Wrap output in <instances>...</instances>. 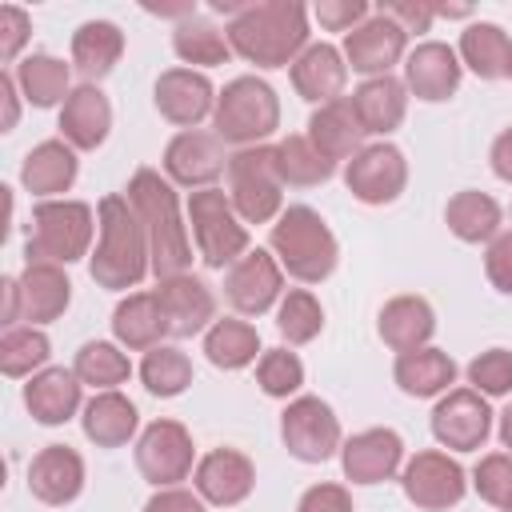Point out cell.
Masks as SVG:
<instances>
[{
	"label": "cell",
	"instance_id": "cell-21",
	"mask_svg": "<svg viewBox=\"0 0 512 512\" xmlns=\"http://www.w3.org/2000/svg\"><path fill=\"white\" fill-rule=\"evenodd\" d=\"M404 460V440L392 432V428H368V432H356L344 448H340V464H344V476L352 484H380V480H392L396 468Z\"/></svg>",
	"mask_w": 512,
	"mask_h": 512
},
{
	"label": "cell",
	"instance_id": "cell-25",
	"mask_svg": "<svg viewBox=\"0 0 512 512\" xmlns=\"http://www.w3.org/2000/svg\"><path fill=\"white\" fill-rule=\"evenodd\" d=\"M108 128H112L108 96L96 84L72 88V96L60 108V136H64V144H72L80 152H92V148H100L108 140Z\"/></svg>",
	"mask_w": 512,
	"mask_h": 512
},
{
	"label": "cell",
	"instance_id": "cell-12",
	"mask_svg": "<svg viewBox=\"0 0 512 512\" xmlns=\"http://www.w3.org/2000/svg\"><path fill=\"white\" fill-rule=\"evenodd\" d=\"M488 432H492V408L476 388H452L432 408V436L452 452L484 448Z\"/></svg>",
	"mask_w": 512,
	"mask_h": 512
},
{
	"label": "cell",
	"instance_id": "cell-52",
	"mask_svg": "<svg viewBox=\"0 0 512 512\" xmlns=\"http://www.w3.org/2000/svg\"><path fill=\"white\" fill-rule=\"evenodd\" d=\"M296 512H352V496L340 484H312L300 496Z\"/></svg>",
	"mask_w": 512,
	"mask_h": 512
},
{
	"label": "cell",
	"instance_id": "cell-5",
	"mask_svg": "<svg viewBox=\"0 0 512 512\" xmlns=\"http://www.w3.org/2000/svg\"><path fill=\"white\" fill-rule=\"evenodd\" d=\"M212 120H216V136L224 144L252 148L280 128V100H276L272 84H264L260 76H236L216 96Z\"/></svg>",
	"mask_w": 512,
	"mask_h": 512
},
{
	"label": "cell",
	"instance_id": "cell-11",
	"mask_svg": "<svg viewBox=\"0 0 512 512\" xmlns=\"http://www.w3.org/2000/svg\"><path fill=\"white\" fill-rule=\"evenodd\" d=\"M400 484H404V496H408L416 508H424V512H444V508L460 504V500H464V488H468L464 468H460L448 452H436V448L416 452V456L404 464Z\"/></svg>",
	"mask_w": 512,
	"mask_h": 512
},
{
	"label": "cell",
	"instance_id": "cell-27",
	"mask_svg": "<svg viewBox=\"0 0 512 512\" xmlns=\"http://www.w3.org/2000/svg\"><path fill=\"white\" fill-rule=\"evenodd\" d=\"M76 168H80V164H76V148H72V144H64V140H44V144H36V148L24 156V164H20V184H24L32 196L52 200V196H60V192L72 188Z\"/></svg>",
	"mask_w": 512,
	"mask_h": 512
},
{
	"label": "cell",
	"instance_id": "cell-16",
	"mask_svg": "<svg viewBox=\"0 0 512 512\" xmlns=\"http://www.w3.org/2000/svg\"><path fill=\"white\" fill-rule=\"evenodd\" d=\"M164 172L168 180L184 184V188H212V180L220 172H228V156H224V140L216 132H176L164 148Z\"/></svg>",
	"mask_w": 512,
	"mask_h": 512
},
{
	"label": "cell",
	"instance_id": "cell-2",
	"mask_svg": "<svg viewBox=\"0 0 512 512\" xmlns=\"http://www.w3.org/2000/svg\"><path fill=\"white\" fill-rule=\"evenodd\" d=\"M96 220H100V244L88 256V272L96 288H108V292L136 288L152 268L148 236L136 208L128 204V196H104L96 204Z\"/></svg>",
	"mask_w": 512,
	"mask_h": 512
},
{
	"label": "cell",
	"instance_id": "cell-57",
	"mask_svg": "<svg viewBox=\"0 0 512 512\" xmlns=\"http://www.w3.org/2000/svg\"><path fill=\"white\" fill-rule=\"evenodd\" d=\"M500 444L508 448V456H512V404L500 412Z\"/></svg>",
	"mask_w": 512,
	"mask_h": 512
},
{
	"label": "cell",
	"instance_id": "cell-30",
	"mask_svg": "<svg viewBox=\"0 0 512 512\" xmlns=\"http://www.w3.org/2000/svg\"><path fill=\"white\" fill-rule=\"evenodd\" d=\"M348 100H352V108H356V116H360V124H364L368 136L396 132L400 120H404V112H408V88L396 76H372Z\"/></svg>",
	"mask_w": 512,
	"mask_h": 512
},
{
	"label": "cell",
	"instance_id": "cell-42",
	"mask_svg": "<svg viewBox=\"0 0 512 512\" xmlns=\"http://www.w3.org/2000/svg\"><path fill=\"white\" fill-rule=\"evenodd\" d=\"M72 372L80 376V384H92V388H100V392H112L116 384H124V380L132 376V364H128V356H124L116 344H108V340H88V344L76 352Z\"/></svg>",
	"mask_w": 512,
	"mask_h": 512
},
{
	"label": "cell",
	"instance_id": "cell-4",
	"mask_svg": "<svg viewBox=\"0 0 512 512\" xmlns=\"http://www.w3.org/2000/svg\"><path fill=\"white\" fill-rule=\"evenodd\" d=\"M272 252L280 260V268L304 284H320L332 276L336 260H340V244L332 236V228L320 220V212H312L308 204H292L280 212V220L272 224Z\"/></svg>",
	"mask_w": 512,
	"mask_h": 512
},
{
	"label": "cell",
	"instance_id": "cell-18",
	"mask_svg": "<svg viewBox=\"0 0 512 512\" xmlns=\"http://www.w3.org/2000/svg\"><path fill=\"white\" fill-rule=\"evenodd\" d=\"M460 56L456 48L440 44V40H424L408 52L404 60V88L416 96V100H428V104H440L448 100L456 88H460Z\"/></svg>",
	"mask_w": 512,
	"mask_h": 512
},
{
	"label": "cell",
	"instance_id": "cell-17",
	"mask_svg": "<svg viewBox=\"0 0 512 512\" xmlns=\"http://www.w3.org/2000/svg\"><path fill=\"white\" fill-rule=\"evenodd\" d=\"M224 292H228V300H232L236 312H244V316H264V312L280 300V292H284L280 260H276L272 252H264V248H248V252L232 264V272H228V280H224Z\"/></svg>",
	"mask_w": 512,
	"mask_h": 512
},
{
	"label": "cell",
	"instance_id": "cell-3",
	"mask_svg": "<svg viewBox=\"0 0 512 512\" xmlns=\"http://www.w3.org/2000/svg\"><path fill=\"white\" fill-rule=\"evenodd\" d=\"M128 204L136 208L144 236H148V256H152V272L160 280L168 276H184L192 264V244H188V228L180 224V208H176V188L152 172L140 168L128 180Z\"/></svg>",
	"mask_w": 512,
	"mask_h": 512
},
{
	"label": "cell",
	"instance_id": "cell-6",
	"mask_svg": "<svg viewBox=\"0 0 512 512\" xmlns=\"http://www.w3.org/2000/svg\"><path fill=\"white\" fill-rule=\"evenodd\" d=\"M92 208L84 200H40L32 208V232L24 244L28 264H72L88 256Z\"/></svg>",
	"mask_w": 512,
	"mask_h": 512
},
{
	"label": "cell",
	"instance_id": "cell-8",
	"mask_svg": "<svg viewBox=\"0 0 512 512\" xmlns=\"http://www.w3.org/2000/svg\"><path fill=\"white\" fill-rule=\"evenodd\" d=\"M188 224L208 268L236 264L248 252V228L220 188H200L188 196Z\"/></svg>",
	"mask_w": 512,
	"mask_h": 512
},
{
	"label": "cell",
	"instance_id": "cell-19",
	"mask_svg": "<svg viewBox=\"0 0 512 512\" xmlns=\"http://www.w3.org/2000/svg\"><path fill=\"white\" fill-rule=\"evenodd\" d=\"M192 480H196V492H200L208 504L232 508V504L248 500V492H252V484H256V468H252V460H248L244 452H236V448H212L208 456L196 460Z\"/></svg>",
	"mask_w": 512,
	"mask_h": 512
},
{
	"label": "cell",
	"instance_id": "cell-50",
	"mask_svg": "<svg viewBox=\"0 0 512 512\" xmlns=\"http://www.w3.org/2000/svg\"><path fill=\"white\" fill-rule=\"evenodd\" d=\"M376 12H384L388 20H396L404 32H428L432 28V20H436V4H424V0H380V8Z\"/></svg>",
	"mask_w": 512,
	"mask_h": 512
},
{
	"label": "cell",
	"instance_id": "cell-14",
	"mask_svg": "<svg viewBox=\"0 0 512 512\" xmlns=\"http://www.w3.org/2000/svg\"><path fill=\"white\" fill-rule=\"evenodd\" d=\"M152 292H156V304H160L168 336L184 340V336L208 332L216 324V300H212V292H208V284L200 276H188V272L184 276H168Z\"/></svg>",
	"mask_w": 512,
	"mask_h": 512
},
{
	"label": "cell",
	"instance_id": "cell-22",
	"mask_svg": "<svg viewBox=\"0 0 512 512\" xmlns=\"http://www.w3.org/2000/svg\"><path fill=\"white\" fill-rule=\"evenodd\" d=\"M364 136H368V132H364V124H360V116H356V108H352L348 96H340V100L316 108L312 120H308V140H312V148H316L324 160H332V164L360 156V152H364Z\"/></svg>",
	"mask_w": 512,
	"mask_h": 512
},
{
	"label": "cell",
	"instance_id": "cell-24",
	"mask_svg": "<svg viewBox=\"0 0 512 512\" xmlns=\"http://www.w3.org/2000/svg\"><path fill=\"white\" fill-rule=\"evenodd\" d=\"M28 488L36 500L60 508V504H72L84 488V460L68 448V444H48L36 452L32 468H28Z\"/></svg>",
	"mask_w": 512,
	"mask_h": 512
},
{
	"label": "cell",
	"instance_id": "cell-9",
	"mask_svg": "<svg viewBox=\"0 0 512 512\" xmlns=\"http://www.w3.org/2000/svg\"><path fill=\"white\" fill-rule=\"evenodd\" d=\"M196 464V448L184 424L176 420H152L140 440H136V468L148 484L156 488H176L180 480L192 476Z\"/></svg>",
	"mask_w": 512,
	"mask_h": 512
},
{
	"label": "cell",
	"instance_id": "cell-49",
	"mask_svg": "<svg viewBox=\"0 0 512 512\" xmlns=\"http://www.w3.org/2000/svg\"><path fill=\"white\" fill-rule=\"evenodd\" d=\"M28 32H32L28 12H24V8H16V4H4V8H0V60H4V64L20 56V48H24Z\"/></svg>",
	"mask_w": 512,
	"mask_h": 512
},
{
	"label": "cell",
	"instance_id": "cell-28",
	"mask_svg": "<svg viewBox=\"0 0 512 512\" xmlns=\"http://www.w3.org/2000/svg\"><path fill=\"white\" fill-rule=\"evenodd\" d=\"M380 340L396 352H416L428 348L432 332H436V312L424 296H396L380 308Z\"/></svg>",
	"mask_w": 512,
	"mask_h": 512
},
{
	"label": "cell",
	"instance_id": "cell-36",
	"mask_svg": "<svg viewBox=\"0 0 512 512\" xmlns=\"http://www.w3.org/2000/svg\"><path fill=\"white\" fill-rule=\"evenodd\" d=\"M12 76H16L20 96H24L28 104H36V108H52V104H60V100L72 96V88H68V80H72V76H68V64L56 60V56H48V52L24 56Z\"/></svg>",
	"mask_w": 512,
	"mask_h": 512
},
{
	"label": "cell",
	"instance_id": "cell-43",
	"mask_svg": "<svg viewBox=\"0 0 512 512\" xmlns=\"http://www.w3.org/2000/svg\"><path fill=\"white\" fill-rule=\"evenodd\" d=\"M276 328L288 344H308L324 328V308L308 288H292L276 308Z\"/></svg>",
	"mask_w": 512,
	"mask_h": 512
},
{
	"label": "cell",
	"instance_id": "cell-59",
	"mask_svg": "<svg viewBox=\"0 0 512 512\" xmlns=\"http://www.w3.org/2000/svg\"><path fill=\"white\" fill-rule=\"evenodd\" d=\"M500 512H512V496H508V504H504V508H500Z\"/></svg>",
	"mask_w": 512,
	"mask_h": 512
},
{
	"label": "cell",
	"instance_id": "cell-32",
	"mask_svg": "<svg viewBox=\"0 0 512 512\" xmlns=\"http://www.w3.org/2000/svg\"><path fill=\"white\" fill-rule=\"evenodd\" d=\"M120 52H124V32L112 20H88L72 32V64L88 84L104 80L116 68Z\"/></svg>",
	"mask_w": 512,
	"mask_h": 512
},
{
	"label": "cell",
	"instance_id": "cell-44",
	"mask_svg": "<svg viewBox=\"0 0 512 512\" xmlns=\"http://www.w3.org/2000/svg\"><path fill=\"white\" fill-rule=\"evenodd\" d=\"M52 344L40 328H8L0 336V372L4 376H36V368L48 360Z\"/></svg>",
	"mask_w": 512,
	"mask_h": 512
},
{
	"label": "cell",
	"instance_id": "cell-13",
	"mask_svg": "<svg viewBox=\"0 0 512 512\" xmlns=\"http://www.w3.org/2000/svg\"><path fill=\"white\" fill-rule=\"evenodd\" d=\"M344 184L360 204H392L408 184V160L396 144H368L348 160Z\"/></svg>",
	"mask_w": 512,
	"mask_h": 512
},
{
	"label": "cell",
	"instance_id": "cell-31",
	"mask_svg": "<svg viewBox=\"0 0 512 512\" xmlns=\"http://www.w3.org/2000/svg\"><path fill=\"white\" fill-rule=\"evenodd\" d=\"M84 436L96 444V448H120L136 436V424H140V412L128 396H120L116 388L112 392H96L88 404H84Z\"/></svg>",
	"mask_w": 512,
	"mask_h": 512
},
{
	"label": "cell",
	"instance_id": "cell-39",
	"mask_svg": "<svg viewBox=\"0 0 512 512\" xmlns=\"http://www.w3.org/2000/svg\"><path fill=\"white\" fill-rule=\"evenodd\" d=\"M172 48H176V56H180L184 64H200V68L228 64V56H232L228 32H220L212 20H200V16H188V20L176 24Z\"/></svg>",
	"mask_w": 512,
	"mask_h": 512
},
{
	"label": "cell",
	"instance_id": "cell-56",
	"mask_svg": "<svg viewBox=\"0 0 512 512\" xmlns=\"http://www.w3.org/2000/svg\"><path fill=\"white\" fill-rule=\"evenodd\" d=\"M144 12H152V16H196V4L192 0H184V4H144Z\"/></svg>",
	"mask_w": 512,
	"mask_h": 512
},
{
	"label": "cell",
	"instance_id": "cell-51",
	"mask_svg": "<svg viewBox=\"0 0 512 512\" xmlns=\"http://www.w3.org/2000/svg\"><path fill=\"white\" fill-rule=\"evenodd\" d=\"M484 272H488V280H492L496 292L512 296V232H504V236H496V240L488 244V252H484Z\"/></svg>",
	"mask_w": 512,
	"mask_h": 512
},
{
	"label": "cell",
	"instance_id": "cell-35",
	"mask_svg": "<svg viewBox=\"0 0 512 512\" xmlns=\"http://www.w3.org/2000/svg\"><path fill=\"white\" fill-rule=\"evenodd\" d=\"M480 80H500L508 76V60H512V40L500 24L476 20L460 32V52H456Z\"/></svg>",
	"mask_w": 512,
	"mask_h": 512
},
{
	"label": "cell",
	"instance_id": "cell-20",
	"mask_svg": "<svg viewBox=\"0 0 512 512\" xmlns=\"http://www.w3.org/2000/svg\"><path fill=\"white\" fill-rule=\"evenodd\" d=\"M156 108L168 124H180L184 132L196 128L208 112H216V92L204 72L192 68H168L156 80Z\"/></svg>",
	"mask_w": 512,
	"mask_h": 512
},
{
	"label": "cell",
	"instance_id": "cell-45",
	"mask_svg": "<svg viewBox=\"0 0 512 512\" xmlns=\"http://www.w3.org/2000/svg\"><path fill=\"white\" fill-rule=\"evenodd\" d=\"M256 384L264 388V396H276V400H288L292 392H300L304 384V364L296 352L288 348H268L256 364Z\"/></svg>",
	"mask_w": 512,
	"mask_h": 512
},
{
	"label": "cell",
	"instance_id": "cell-15",
	"mask_svg": "<svg viewBox=\"0 0 512 512\" xmlns=\"http://www.w3.org/2000/svg\"><path fill=\"white\" fill-rule=\"evenodd\" d=\"M404 52H408V32L396 20H388L384 12L368 16L360 28H352L344 36V60H348V68L360 72V76H368V80L372 76H388V68L400 64Z\"/></svg>",
	"mask_w": 512,
	"mask_h": 512
},
{
	"label": "cell",
	"instance_id": "cell-53",
	"mask_svg": "<svg viewBox=\"0 0 512 512\" xmlns=\"http://www.w3.org/2000/svg\"><path fill=\"white\" fill-rule=\"evenodd\" d=\"M144 512H204V496L200 492H188V488H160Z\"/></svg>",
	"mask_w": 512,
	"mask_h": 512
},
{
	"label": "cell",
	"instance_id": "cell-41",
	"mask_svg": "<svg viewBox=\"0 0 512 512\" xmlns=\"http://www.w3.org/2000/svg\"><path fill=\"white\" fill-rule=\"evenodd\" d=\"M276 168H280V180L284 184H296V188H316L332 176V160H324L308 136H284L276 144Z\"/></svg>",
	"mask_w": 512,
	"mask_h": 512
},
{
	"label": "cell",
	"instance_id": "cell-1",
	"mask_svg": "<svg viewBox=\"0 0 512 512\" xmlns=\"http://www.w3.org/2000/svg\"><path fill=\"white\" fill-rule=\"evenodd\" d=\"M228 44L256 68H284L308 48V8L300 0H252L228 20Z\"/></svg>",
	"mask_w": 512,
	"mask_h": 512
},
{
	"label": "cell",
	"instance_id": "cell-37",
	"mask_svg": "<svg viewBox=\"0 0 512 512\" xmlns=\"http://www.w3.org/2000/svg\"><path fill=\"white\" fill-rule=\"evenodd\" d=\"M444 220H448V232L464 244H480V240H496V228H500V204L488 196V192H476V188H464L448 200L444 208Z\"/></svg>",
	"mask_w": 512,
	"mask_h": 512
},
{
	"label": "cell",
	"instance_id": "cell-38",
	"mask_svg": "<svg viewBox=\"0 0 512 512\" xmlns=\"http://www.w3.org/2000/svg\"><path fill=\"white\" fill-rule=\"evenodd\" d=\"M260 352V332L248 320H216L204 332V356L224 368V372H240L256 360Z\"/></svg>",
	"mask_w": 512,
	"mask_h": 512
},
{
	"label": "cell",
	"instance_id": "cell-40",
	"mask_svg": "<svg viewBox=\"0 0 512 512\" xmlns=\"http://www.w3.org/2000/svg\"><path fill=\"white\" fill-rule=\"evenodd\" d=\"M140 380H144V388L152 396L172 400V396H180L192 384V360L180 348H172V344H156L140 360Z\"/></svg>",
	"mask_w": 512,
	"mask_h": 512
},
{
	"label": "cell",
	"instance_id": "cell-47",
	"mask_svg": "<svg viewBox=\"0 0 512 512\" xmlns=\"http://www.w3.org/2000/svg\"><path fill=\"white\" fill-rule=\"evenodd\" d=\"M472 484H476V492H480L492 508H504L508 496H512V456H508V452L484 456V460L476 464V472H472Z\"/></svg>",
	"mask_w": 512,
	"mask_h": 512
},
{
	"label": "cell",
	"instance_id": "cell-26",
	"mask_svg": "<svg viewBox=\"0 0 512 512\" xmlns=\"http://www.w3.org/2000/svg\"><path fill=\"white\" fill-rule=\"evenodd\" d=\"M344 80H348V64H344V52L332 44H308L292 64V88L320 108L340 100Z\"/></svg>",
	"mask_w": 512,
	"mask_h": 512
},
{
	"label": "cell",
	"instance_id": "cell-48",
	"mask_svg": "<svg viewBox=\"0 0 512 512\" xmlns=\"http://www.w3.org/2000/svg\"><path fill=\"white\" fill-rule=\"evenodd\" d=\"M312 16L328 32H352V28H360L368 20V4L364 0H316Z\"/></svg>",
	"mask_w": 512,
	"mask_h": 512
},
{
	"label": "cell",
	"instance_id": "cell-55",
	"mask_svg": "<svg viewBox=\"0 0 512 512\" xmlns=\"http://www.w3.org/2000/svg\"><path fill=\"white\" fill-rule=\"evenodd\" d=\"M0 96H4V132L16 128V116H20V104H16V76L12 72H0Z\"/></svg>",
	"mask_w": 512,
	"mask_h": 512
},
{
	"label": "cell",
	"instance_id": "cell-54",
	"mask_svg": "<svg viewBox=\"0 0 512 512\" xmlns=\"http://www.w3.org/2000/svg\"><path fill=\"white\" fill-rule=\"evenodd\" d=\"M492 172L512 184V128H504L496 140H492Z\"/></svg>",
	"mask_w": 512,
	"mask_h": 512
},
{
	"label": "cell",
	"instance_id": "cell-29",
	"mask_svg": "<svg viewBox=\"0 0 512 512\" xmlns=\"http://www.w3.org/2000/svg\"><path fill=\"white\" fill-rule=\"evenodd\" d=\"M24 404L40 424H64L80 408V376L72 368H40L24 384Z\"/></svg>",
	"mask_w": 512,
	"mask_h": 512
},
{
	"label": "cell",
	"instance_id": "cell-60",
	"mask_svg": "<svg viewBox=\"0 0 512 512\" xmlns=\"http://www.w3.org/2000/svg\"><path fill=\"white\" fill-rule=\"evenodd\" d=\"M508 76H512V60H508Z\"/></svg>",
	"mask_w": 512,
	"mask_h": 512
},
{
	"label": "cell",
	"instance_id": "cell-7",
	"mask_svg": "<svg viewBox=\"0 0 512 512\" xmlns=\"http://www.w3.org/2000/svg\"><path fill=\"white\" fill-rule=\"evenodd\" d=\"M280 188L284 180L276 168V148L252 144L228 156V200L244 224H268L272 216H280L284 204Z\"/></svg>",
	"mask_w": 512,
	"mask_h": 512
},
{
	"label": "cell",
	"instance_id": "cell-10",
	"mask_svg": "<svg viewBox=\"0 0 512 512\" xmlns=\"http://www.w3.org/2000/svg\"><path fill=\"white\" fill-rule=\"evenodd\" d=\"M284 448L304 464H324L340 448V420L320 396H296L280 416Z\"/></svg>",
	"mask_w": 512,
	"mask_h": 512
},
{
	"label": "cell",
	"instance_id": "cell-46",
	"mask_svg": "<svg viewBox=\"0 0 512 512\" xmlns=\"http://www.w3.org/2000/svg\"><path fill=\"white\" fill-rule=\"evenodd\" d=\"M468 380L480 396H508L512 392V352L488 348L468 364Z\"/></svg>",
	"mask_w": 512,
	"mask_h": 512
},
{
	"label": "cell",
	"instance_id": "cell-23",
	"mask_svg": "<svg viewBox=\"0 0 512 512\" xmlns=\"http://www.w3.org/2000/svg\"><path fill=\"white\" fill-rule=\"evenodd\" d=\"M16 288H20V320H28V328L60 320L64 308L72 304V284L60 264H40V260L28 264Z\"/></svg>",
	"mask_w": 512,
	"mask_h": 512
},
{
	"label": "cell",
	"instance_id": "cell-33",
	"mask_svg": "<svg viewBox=\"0 0 512 512\" xmlns=\"http://www.w3.org/2000/svg\"><path fill=\"white\" fill-rule=\"evenodd\" d=\"M400 392L424 400V396H444L452 392L448 384H456V364L448 352L440 348H416V352H400L396 368H392Z\"/></svg>",
	"mask_w": 512,
	"mask_h": 512
},
{
	"label": "cell",
	"instance_id": "cell-34",
	"mask_svg": "<svg viewBox=\"0 0 512 512\" xmlns=\"http://www.w3.org/2000/svg\"><path fill=\"white\" fill-rule=\"evenodd\" d=\"M112 336L124 348H136V352L156 348L160 336H168L160 304H156V292H132L128 300H120L116 312H112Z\"/></svg>",
	"mask_w": 512,
	"mask_h": 512
},
{
	"label": "cell",
	"instance_id": "cell-58",
	"mask_svg": "<svg viewBox=\"0 0 512 512\" xmlns=\"http://www.w3.org/2000/svg\"><path fill=\"white\" fill-rule=\"evenodd\" d=\"M468 4H436V16H468Z\"/></svg>",
	"mask_w": 512,
	"mask_h": 512
}]
</instances>
